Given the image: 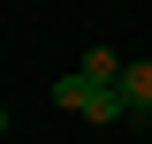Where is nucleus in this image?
<instances>
[{"instance_id":"nucleus-1","label":"nucleus","mask_w":152,"mask_h":144,"mask_svg":"<svg viewBox=\"0 0 152 144\" xmlns=\"http://www.w3.org/2000/svg\"><path fill=\"white\" fill-rule=\"evenodd\" d=\"M91 99H99V84H91L84 68H69V76H53V106H69V114H84Z\"/></svg>"},{"instance_id":"nucleus-3","label":"nucleus","mask_w":152,"mask_h":144,"mask_svg":"<svg viewBox=\"0 0 152 144\" xmlns=\"http://www.w3.org/2000/svg\"><path fill=\"white\" fill-rule=\"evenodd\" d=\"M122 99H129V114H152V61H129L122 68Z\"/></svg>"},{"instance_id":"nucleus-2","label":"nucleus","mask_w":152,"mask_h":144,"mask_svg":"<svg viewBox=\"0 0 152 144\" xmlns=\"http://www.w3.org/2000/svg\"><path fill=\"white\" fill-rule=\"evenodd\" d=\"M76 68L91 76V84H99V91H122V68H129V61H114V53H107V46H91V53L76 61Z\"/></svg>"},{"instance_id":"nucleus-4","label":"nucleus","mask_w":152,"mask_h":144,"mask_svg":"<svg viewBox=\"0 0 152 144\" xmlns=\"http://www.w3.org/2000/svg\"><path fill=\"white\" fill-rule=\"evenodd\" d=\"M84 121H99V129H114V121H129V99H122V91H99L91 106H84Z\"/></svg>"},{"instance_id":"nucleus-6","label":"nucleus","mask_w":152,"mask_h":144,"mask_svg":"<svg viewBox=\"0 0 152 144\" xmlns=\"http://www.w3.org/2000/svg\"><path fill=\"white\" fill-rule=\"evenodd\" d=\"M145 121H152V114H145Z\"/></svg>"},{"instance_id":"nucleus-5","label":"nucleus","mask_w":152,"mask_h":144,"mask_svg":"<svg viewBox=\"0 0 152 144\" xmlns=\"http://www.w3.org/2000/svg\"><path fill=\"white\" fill-rule=\"evenodd\" d=\"M8 129H15V121H8V106H0V137H8Z\"/></svg>"}]
</instances>
